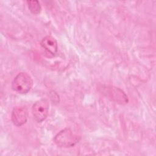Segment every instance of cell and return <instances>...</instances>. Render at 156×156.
<instances>
[{
    "mask_svg": "<svg viewBox=\"0 0 156 156\" xmlns=\"http://www.w3.org/2000/svg\"><path fill=\"white\" fill-rule=\"evenodd\" d=\"M49 106V103L45 99H40L33 105L32 112L34 119L37 122H42L46 118L48 115Z\"/></svg>",
    "mask_w": 156,
    "mask_h": 156,
    "instance_id": "3957f363",
    "label": "cell"
},
{
    "mask_svg": "<svg viewBox=\"0 0 156 156\" xmlns=\"http://www.w3.org/2000/svg\"><path fill=\"white\" fill-rule=\"evenodd\" d=\"M41 45L46 51L53 55H55L57 52V42L52 36L48 35L44 37L41 41Z\"/></svg>",
    "mask_w": 156,
    "mask_h": 156,
    "instance_id": "5b68a950",
    "label": "cell"
},
{
    "mask_svg": "<svg viewBox=\"0 0 156 156\" xmlns=\"http://www.w3.org/2000/svg\"><path fill=\"white\" fill-rule=\"evenodd\" d=\"M54 143L60 147H68L76 145L79 141L77 135L70 129L66 128L59 132L54 138Z\"/></svg>",
    "mask_w": 156,
    "mask_h": 156,
    "instance_id": "6da1fadb",
    "label": "cell"
},
{
    "mask_svg": "<svg viewBox=\"0 0 156 156\" xmlns=\"http://www.w3.org/2000/svg\"><path fill=\"white\" fill-rule=\"evenodd\" d=\"M27 119V111L23 106H18L13 108L12 113V121L16 126L24 124Z\"/></svg>",
    "mask_w": 156,
    "mask_h": 156,
    "instance_id": "277c9868",
    "label": "cell"
},
{
    "mask_svg": "<svg viewBox=\"0 0 156 156\" xmlns=\"http://www.w3.org/2000/svg\"><path fill=\"white\" fill-rule=\"evenodd\" d=\"M33 85V80L26 73H20L13 79L12 83V88L15 91L25 94L29 92Z\"/></svg>",
    "mask_w": 156,
    "mask_h": 156,
    "instance_id": "7a4b0ae2",
    "label": "cell"
},
{
    "mask_svg": "<svg viewBox=\"0 0 156 156\" xmlns=\"http://www.w3.org/2000/svg\"><path fill=\"white\" fill-rule=\"evenodd\" d=\"M28 7L30 12L34 15H37L40 13L41 7L40 2L38 1H27Z\"/></svg>",
    "mask_w": 156,
    "mask_h": 156,
    "instance_id": "8992f818",
    "label": "cell"
}]
</instances>
